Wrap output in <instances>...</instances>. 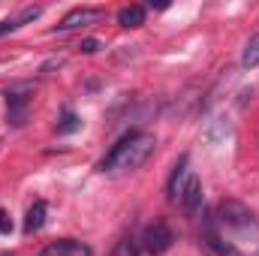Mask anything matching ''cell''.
I'll list each match as a JSON object with an SVG mask.
<instances>
[{"instance_id": "cell-1", "label": "cell", "mask_w": 259, "mask_h": 256, "mask_svg": "<svg viewBox=\"0 0 259 256\" xmlns=\"http://www.w3.org/2000/svg\"><path fill=\"white\" fill-rule=\"evenodd\" d=\"M154 148H157V139L151 133L130 130L109 148V154L97 163V169L100 172H133L154 154Z\"/></svg>"}, {"instance_id": "cell-2", "label": "cell", "mask_w": 259, "mask_h": 256, "mask_svg": "<svg viewBox=\"0 0 259 256\" xmlns=\"http://www.w3.org/2000/svg\"><path fill=\"white\" fill-rule=\"evenodd\" d=\"M217 226L223 232H232V235H256L259 238V220L256 214L244 205V202H235V199H223L217 205Z\"/></svg>"}, {"instance_id": "cell-3", "label": "cell", "mask_w": 259, "mask_h": 256, "mask_svg": "<svg viewBox=\"0 0 259 256\" xmlns=\"http://www.w3.org/2000/svg\"><path fill=\"white\" fill-rule=\"evenodd\" d=\"M30 97H33V88L30 84H12V88L3 91V100H6V124L24 127L27 109H30Z\"/></svg>"}, {"instance_id": "cell-4", "label": "cell", "mask_w": 259, "mask_h": 256, "mask_svg": "<svg viewBox=\"0 0 259 256\" xmlns=\"http://www.w3.org/2000/svg\"><path fill=\"white\" fill-rule=\"evenodd\" d=\"M172 241H175V235H172V229H169L166 223H151V226H145V232H142V247L151 256L166 253V250L172 247Z\"/></svg>"}, {"instance_id": "cell-5", "label": "cell", "mask_w": 259, "mask_h": 256, "mask_svg": "<svg viewBox=\"0 0 259 256\" xmlns=\"http://www.w3.org/2000/svg\"><path fill=\"white\" fill-rule=\"evenodd\" d=\"M103 15H106V12H103L100 6H78V9L66 12L64 18H61V24H58L55 30H75V27H84V24L100 21Z\"/></svg>"}, {"instance_id": "cell-6", "label": "cell", "mask_w": 259, "mask_h": 256, "mask_svg": "<svg viewBox=\"0 0 259 256\" xmlns=\"http://www.w3.org/2000/svg\"><path fill=\"white\" fill-rule=\"evenodd\" d=\"M39 256H94V250L75 238H64V241H55L49 247H42Z\"/></svg>"}, {"instance_id": "cell-7", "label": "cell", "mask_w": 259, "mask_h": 256, "mask_svg": "<svg viewBox=\"0 0 259 256\" xmlns=\"http://www.w3.org/2000/svg\"><path fill=\"white\" fill-rule=\"evenodd\" d=\"M175 205H181L187 214H196L199 211V205H202V181L199 178H187V184H184V190H181V196H178V202Z\"/></svg>"}, {"instance_id": "cell-8", "label": "cell", "mask_w": 259, "mask_h": 256, "mask_svg": "<svg viewBox=\"0 0 259 256\" xmlns=\"http://www.w3.org/2000/svg\"><path fill=\"white\" fill-rule=\"evenodd\" d=\"M187 166H190V157H187V154H181V160L175 163V169H172V178H169V199H172V202H178V196H181L184 184H187V178H190Z\"/></svg>"}, {"instance_id": "cell-9", "label": "cell", "mask_w": 259, "mask_h": 256, "mask_svg": "<svg viewBox=\"0 0 259 256\" xmlns=\"http://www.w3.org/2000/svg\"><path fill=\"white\" fill-rule=\"evenodd\" d=\"M42 15V6H27V9H21L18 15H12V18H3L0 21V36H6V33H12V30H18L21 24H27V21H36Z\"/></svg>"}, {"instance_id": "cell-10", "label": "cell", "mask_w": 259, "mask_h": 256, "mask_svg": "<svg viewBox=\"0 0 259 256\" xmlns=\"http://www.w3.org/2000/svg\"><path fill=\"white\" fill-rule=\"evenodd\" d=\"M46 214H49V205L42 202V199H36L30 208H27V214H24V232L30 235V232H39L42 226H46Z\"/></svg>"}, {"instance_id": "cell-11", "label": "cell", "mask_w": 259, "mask_h": 256, "mask_svg": "<svg viewBox=\"0 0 259 256\" xmlns=\"http://www.w3.org/2000/svg\"><path fill=\"white\" fill-rule=\"evenodd\" d=\"M118 24L121 27H142L145 24V6H124L118 12Z\"/></svg>"}, {"instance_id": "cell-12", "label": "cell", "mask_w": 259, "mask_h": 256, "mask_svg": "<svg viewBox=\"0 0 259 256\" xmlns=\"http://www.w3.org/2000/svg\"><path fill=\"white\" fill-rule=\"evenodd\" d=\"M241 64L244 66H259V33H253L244 46V55H241Z\"/></svg>"}, {"instance_id": "cell-13", "label": "cell", "mask_w": 259, "mask_h": 256, "mask_svg": "<svg viewBox=\"0 0 259 256\" xmlns=\"http://www.w3.org/2000/svg\"><path fill=\"white\" fill-rule=\"evenodd\" d=\"M78 127H81V121L75 118V112L64 109V115H61V124H58V133H61V136H69V133H75Z\"/></svg>"}, {"instance_id": "cell-14", "label": "cell", "mask_w": 259, "mask_h": 256, "mask_svg": "<svg viewBox=\"0 0 259 256\" xmlns=\"http://www.w3.org/2000/svg\"><path fill=\"white\" fill-rule=\"evenodd\" d=\"M112 256H139V244H136L133 238H121V241L115 244Z\"/></svg>"}, {"instance_id": "cell-15", "label": "cell", "mask_w": 259, "mask_h": 256, "mask_svg": "<svg viewBox=\"0 0 259 256\" xmlns=\"http://www.w3.org/2000/svg\"><path fill=\"white\" fill-rule=\"evenodd\" d=\"M78 49H81L84 55H97V52L103 49V42H100V39H81V46H78Z\"/></svg>"}, {"instance_id": "cell-16", "label": "cell", "mask_w": 259, "mask_h": 256, "mask_svg": "<svg viewBox=\"0 0 259 256\" xmlns=\"http://www.w3.org/2000/svg\"><path fill=\"white\" fill-rule=\"evenodd\" d=\"M12 232V220H9V214L0 208V235H9Z\"/></svg>"}]
</instances>
